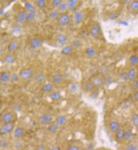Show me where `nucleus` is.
Listing matches in <instances>:
<instances>
[{
    "mask_svg": "<svg viewBox=\"0 0 138 150\" xmlns=\"http://www.w3.org/2000/svg\"><path fill=\"white\" fill-rule=\"evenodd\" d=\"M16 128V124L14 123H6L1 124L0 126V135L6 136L12 133Z\"/></svg>",
    "mask_w": 138,
    "mask_h": 150,
    "instance_id": "7ed1b4c3",
    "label": "nucleus"
},
{
    "mask_svg": "<svg viewBox=\"0 0 138 150\" xmlns=\"http://www.w3.org/2000/svg\"><path fill=\"white\" fill-rule=\"evenodd\" d=\"M130 63L133 65H136L138 64V56L136 55H133L130 56L129 58Z\"/></svg>",
    "mask_w": 138,
    "mask_h": 150,
    "instance_id": "c9c22d12",
    "label": "nucleus"
},
{
    "mask_svg": "<svg viewBox=\"0 0 138 150\" xmlns=\"http://www.w3.org/2000/svg\"><path fill=\"white\" fill-rule=\"evenodd\" d=\"M18 46H19L18 41L16 40L12 41L9 43V44L7 45V50L11 53H13L17 50V49L18 48Z\"/></svg>",
    "mask_w": 138,
    "mask_h": 150,
    "instance_id": "ddd939ff",
    "label": "nucleus"
},
{
    "mask_svg": "<svg viewBox=\"0 0 138 150\" xmlns=\"http://www.w3.org/2000/svg\"><path fill=\"white\" fill-rule=\"evenodd\" d=\"M34 70L31 68H23L18 73L20 79L22 81H29L34 77Z\"/></svg>",
    "mask_w": 138,
    "mask_h": 150,
    "instance_id": "f03ea898",
    "label": "nucleus"
},
{
    "mask_svg": "<svg viewBox=\"0 0 138 150\" xmlns=\"http://www.w3.org/2000/svg\"><path fill=\"white\" fill-rule=\"evenodd\" d=\"M124 133H125V130L122 128L119 129L116 133H115V138L117 140H121L124 139Z\"/></svg>",
    "mask_w": 138,
    "mask_h": 150,
    "instance_id": "393cba45",
    "label": "nucleus"
},
{
    "mask_svg": "<svg viewBox=\"0 0 138 150\" xmlns=\"http://www.w3.org/2000/svg\"><path fill=\"white\" fill-rule=\"evenodd\" d=\"M134 97L136 101L138 102V90L135 92V95H134Z\"/></svg>",
    "mask_w": 138,
    "mask_h": 150,
    "instance_id": "4d7b16f0",
    "label": "nucleus"
},
{
    "mask_svg": "<svg viewBox=\"0 0 138 150\" xmlns=\"http://www.w3.org/2000/svg\"><path fill=\"white\" fill-rule=\"evenodd\" d=\"M79 3L78 0H68L67 1V5L69 11H75L76 10V4Z\"/></svg>",
    "mask_w": 138,
    "mask_h": 150,
    "instance_id": "2eb2a0df",
    "label": "nucleus"
},
{
    "mask_svg": "<svg viewBox=\"0 0 138 150\" xmlns=\"http://www.w3.org/2000/svg\"><path fill=\"white\" fill-rule=\"evenodd\" d=\"M0 79L2 82H7L10 81V75L7 72L2 71L0 72Z\"/></svg>",
    "mask_w": 138,
    "mask_h": 150,
    "instance_id": "4be33fe9",
    "label": "nucleus"
},
{
    "mask_svg": "<svg viewBox=\"0 0 138 150\" xmlns=\"http://www.w3.org/2000/svg\"><path fill=\"white\" fill-rule=\"evenodd\" d=\"M130 10L133 12L138 11V1H133L130 4Z\"/></svg>",
    "mask_w": 138,
    "mask_h": 150,
    "instance_id": "72a5a7b5",
    "label": "nucleus"
},
{
    "mask_svg": "<svg viewBox=\"0 0 138 150\" xmlns=\"http://www.w3.org/2000/svg\"><path fill=\"white\" fill-rule=\"evenodd\" d=\"M67 41V36L64 34H59L57 38V43L60 45H64Z\"/></svg>",
    "mask_w": 138,
    "mask_h": 150,
    "instance_id": "aec40b11",
    "label": "nucleus"
},
{
    "mask_svg": "<svg viewBox=\"0 0 138 150\" xmlns=\"http://www.w3.org/2000/svg\"><path fill=\"white\" fill-rule=\"evenodd\" d=\"M1 82H2V81H1V79H0V84H1Z\"/></svg>",
    "mask_w": 138,
    "mask_h": 150,
    "instance_id": "bf43d9fd",
    "label": "nucleus"
},
{
    "mask_svg": "<svg viewBox=\"0 0 138 150\" xmlns=\"http://www.w3.org/2000/svg\"><path fill=\"white\" fill-rule=\"evenodd\" d=\"M67 122V119L66 116L61 115L58 116L57 118L55 119V123L58 126H63L66 125Z\"/></svg>",
    "mask_w": 138,
    "mask_h": 150,
    "instance_id": "f8f14e48",
    "label": "nucleus"
},
{
    "mask_svg": "<svg viewBox=\"0 0 138 150\" xmlns=\"http://www.w3.org/2000/svg\"><path fill=\"white\" fill-rule=\"evenodd\" d=\"M71 21L70 16L67 13H63L62 15H59L57 19V23L59 26H66Z\"/></svg>",
    "mask_w": 138,
    "mask_h": 150,
    "instance_id": "20e7f679",
    "label": "nucleus"
},
{
    "mask_svg": "<svg viewBox=\"0 0 138 150\" xmlns=\"http://www.w3.org/2000/svg\"><path fill=\"white\" fill-rule=\"evenodd\" d=\"M35 150H47V148L44 144H38L35 147Z\"/></svg>",
    "mask_w": 138,
    "mask_h": 150,
    "instance_id": "49530a36",
    "label": "nucleus"
},
{
    "mask_svg": "<svg viewBox=\"0 0 138 150\" xmlns=\"http://www.w3.org/2000/svg\"><path fill=\"white\" fill-rule=\"evenodd\" d=\"M27 12L26 11H21L18 13L16 15V21L18 24H24V22L27 21Z\"/></svg>",
    "mask_w": 138,
    "mask_h": 150,
    "instance_id": "1a4fd4ad",
    "label": "nucleus"
},
{
    "mask_svg": "<svg viewBox=\"0 0 138 150\" xmlns=\"http://www.w3.org/2000/svg\"><path fill=\"white\" fill-rule=\"evenodd\" d=\"M59 16V13L57 11H50L49 13V17L52 19V20H57Z\"/></svg>",
    "mask_w": 138,
    "mask_h": 150,
    "instance_id": "f704fd0d",
    "label": "nucleus"
},
{
    "mask_svg": "<svg viewBox=\"0 0 138 150\" xmlns=\"http://www.w3.org/2000/svg\"><path fill=\"white\" fill-rule=\"evenodd\" d=\"M132 122L133 125L136 127H138V114H135L133 116Z\"/></svg>",
    "mask_w": 138,
    "mask_h": 150,
    "instance_id": "37998d69",
    "label": "nucleus"
},
{
    "mask_svg": "<svg viewBox=\"0 0 138 150\" xmlns=\"http://www.w3.org/2000/svg\"><path fill=\"white\" fill-rule=\"evenodd\" d=\"M19 80H20V78L19 76H18V74L13 73L11 75H10V81H11L12 82H16Z\"/></svg>",
    "mask_w": 138,
    "mask_h": 150,
    "instance_id": "ea45409f",
    "label": "nucleus"
},
{
    "mask_svg": "<svg viewBox=\"0 0 138 150\" xmlns=\"http://www.w3.org/2000/svg\"><path fill=\"white\" fill-rule=\"evenodd\" d=\"M62 81V78L61 75L60 74H55L53 75V76L52 78V82L53 84L55 85H58V84H60Z\"/></svg>",
    "mask_w": 138,
    "mask_h": 150,
    "instance_id": "b1692460",
    "label": "nucleus"
},
{
    "mask_svg": "<svg viewBox=\"0 0 138 150\" xmlns=\"http://www.w3.org/2000/svg\"><path fill=\"white\" fill-rule=\"evenodd\" d=\"M59 126L55 123H51L47 126V131L50 133L55 134L58 131Z\"/></svg>",
    "mask_w": 138,
    "mask_h": 150,
    "instance_id": "412c9836",
    "label": "nucleus"
},
{
    "mask_svg": "<svg viewBox=\"0 0 138 150\" xmlns=\"http://www.w3.org/2000/svg\"><path fill=\"white\" fill-rule=\"evenodd\" d=\"M67 150H80V148L76 145H72V146L69 147Z\"/></svg>",
    "mask_w": 138,
    "mask_h": 150,
    "instance_id": "603ef678",
    "label": "nucleus"
},
{
    "mask_svg": "<svg viewBox=\"0 0 138 150\" xmlns=\"http://www.w3.org/2000/svg\"><path fill=\"white\" fill-rule=\"evenodd\" d=\"M43 42L42 39L38 37H34L30 41V47L33 49H38L43 45Z\"/></svg>",
    "mask_w": 138,
    "mask_h": 150,
    "instance_id": "423d86ee",
    "label": "nucleus"
},
{
    "mask_svg": "<svg viewBox=\"0 0 138 150\" xmlns=\"http://www.w3.org/2000/svg\"><path fill=\"white\" fill-rule=\"evenodd\" d=\"M53 89V85L51 84L48 83V84H45L44 85H43L41 87V90L44 93H49Z\"/></svg>",
    "mask_w": 138,
    "mask_h": 150,
    "instance_id": "cd10ccee",
    "label": "nucleus"
},
{
    "mask_svg": "<svg viewBox=\"0 0 138 150\" xmlns=\"http://www.w3.org/2000/svg\"><path fill=\"white\" fill-rule=\"evenodd\" d=\"M119 24L124 27H127L128 26V23L126 21H120L119 22Z\"/></svg>",
    "mask_w": 138,
    "mask_h": 150,
    "instance_id": "5fc2aeb1",
    "label": "nucleus"
},
{
    "mask_svg": "<svg viewBox=\"0 0 138 150\" xmlns=\"http://www.w3.org/2000/svg\"><path fill=\"white\" fill-rule=\"evenodd\" d=\"M4 62L8 64H13L16 62V59L12 54L9 53L5 55L4 58Z\"/></svg>",
    "mask_w": 138,
    "mask_h": 150,
    "instance_id": "dca6fc26",
    "label": "nucleus"
},
{
    "mask_svg": "<svg viewBox=\"0 0 138 150\" xmlns=\"http://www.w3.org/2000/svg\"><path fill=\"white\" fill-rule=\"evenodd\" d=\"M39 120L41 124L44 125H49V124L52 123L53 117L49 113H43L40 116Z\"/></svg>",
    "mask_w": 138,
    "mask_h": 150,
    "instance_id": "39448f33",
    "label": "nucleus"
},
{
    "mask_svg": "<svg viewBox=\"0 0 138 150\" xmlns=\"http://www.w3.org/2000/svg\"><path fill=\"white\" fill-rule=\"evenodd\" d=\"M17 119V113L11 110L4 112V113L2 114L1 118H0V122H1V124L14 123L16 122Z\"/></svg>",
    "mask_w": 138,
    "mask_h": 150,
    "instance_id": "f257e3e1",
    "label": "nucleus"
},
{
    "mask_svg": "<svg viewBox=\"0 0 138 150\" xmlns=\"http://www.w3.org/2000/svg\"><path fill=\"white\" fill-rule=\"evenodd\" d=\"M50 150H61V149L58 146H53L51 148H50Z\"/></svg>",
    "mask_w": 138,
    "mask_h": 150,
    "instance_id": "6e6d98bb",
    "label": "nucleus"
},
{
    "mask_svg": "<svg viewBox=\"0 0 138 150\" xmlns=\"http://www.w3.org/2000/svg\"><path fill=\"white\" fill-rule=\"evenodd\" d=\"M12 146L14 150H23L25 147V143L21 139H14L12 143Z\"/></svg>",
    "mask_w": 138,
    "mask_h": 150,
    "instance_id": "0eeeda50",
    "label": "nucleus"
},
{
    "mask_svg": "<svg viewBox=\"0 0 138 150\" xmlns=\"http://www.w3.org/2000/svg\"><path fill=\"white\" fill-rule=\"evenodd\" d=\"M68 10V7L67 3L65 2H63L59 5V6L57 9V11L59 13H64Z\"/></svg>",
    "mask_w": 138,
    "mask_h": 150,
    "instance_id": "2f4dec72",
    "label": "nucleus"
},
{
    "mask_svg": "<svg viewBox=\"0 0 138 150\" xmlns=\"http://www.w3.org/2000/svg\"><path fill=\"white\" fill-rule=\"evenodd\" d=\"M45 79V74L43 73H41L36 75V76L35 77L34 81L36 84H42L44 81Z\"/></svg>",
    "mask_w": 138,
    "mask_h": 150,
    "instance_id": "5701e85b",
    "label": "nucleus"
},
{
    "mask_svg": "<svg viewBox=\"0 0 138 150\" xmlns=\"http://www.w3.org/2000/svg\"><path fill=\"white\" fill-rule=\"evenodd\" d=\"M132 86L133 88H135L136 89H138V80H134L132 81Z\"/></svg>",
    "mask_w": 138,
    "mask_h": 150,
    "instance_id": "864d4df0",
    "label": "nucleus"
},
{
    "mask_svg": "<svg viewBox=\"0 0 138 150\" xmlns=\"http://www.w3.org/2000/svg\"><path fill=\"white\" fill-rule=\"evenodd\" d=\"M119 77H120V79L122 81H126L128 80V76H127V73L126 72H122L119 75Z\"/></svg>",
    "mask_w": 138,
    "mask_h": 150,
    "instance_id": "09e8293b",
    "label": "nucleus"
},
{
    "mask_svg": "<svg viewBox=\"0 0 138 150\" xmlns=\"http://www.w3.org/2000/svg\"><path fill=\"white\" fill-rule=\"evenodd\" d=\"M21 26L19 24H16L14 26H13L12 27V32L14 33V34H19L21 32Z\"/></svg>",
    "mask_w": 138,
    "mask_h": 150,
    "instance_id": "a18cd8bd",
    "label": "nucleus"
},
{
    "mask_svg": "<svg viewBox=\"0 0 138 150\" xmlns=\"http://www.w3.org/2000/svg\"><path fill=\"white\" fill-rule=\"evenodd\" d=\"M70 90L72 93H76L78 90V86L76 84L73 83L72 85L70 86Z\"/></svg>",
    "mask_w": 138,
    "mask_h": 150,
    "instance_id": "de8ad7c7",
    "label": "nucleus"
},
{
    "mask_svg": "<svg viewBox=\"0 0 138 150\" xmlns=\"http://www.w3.org/2000/svg\"><path fill=\"white\" fill-rule=\"evenodd\" d=\"M12 134L14 139H22L25 134V129L22 126H16Z\"/></svg>",
    "mask_w": 138,
    "mask_h": 150,
    "instance_id": "6e6552de",
    "label": "nucleus"
},
{
    "mask_svg": "<svg viewBox=\"0 0 138 150\" xmlns=\"http://www.w3.org/2000/svg\"><path fill=\"white\" fill-rule=\"evenodd\" d=\"M101 32V27L98 23H95L90 29V34L92 37L97 38Z\"/></svg>",
    "mask_w": 138,
    "mask_h": 150,
    "instance_id": "9d476101",
    "label": "nucleus"
},
{
    "mask_svg": "<svg viewBox=\"0 0 138 150\" xmlns=\"http://www.w3.org/2000/svg\"><path fill=\"white\" fill-rule=\"evenodd\" d=\"M62 3V0H53L52 1V7L53 9H58V7L59 6V5Z\"/></svg>",
    "mask_w": 138,
    "mask_h": 150,
    "instance_id": "4c0bfd02",
    "label": "nucleus"
},
{
    "mask_svg": "<svg viewBox=\"0 0 138 150\" xmlns=\"http://www.w3.org/2000/svg\"><path fill=\"white\" fill-rule=\"evenodd\" d=\"M109 129L113 133H116L120 129V124L117 121H112L109 124Z\"/></svg>",
    "mask_w": 138,
    "mask_h": 150,
    "instance_id": "f3484780",
    "label": "nucleus"
},
{
    "mask_svg": "<svg viewBox=\"0 0 138 150\" xmlns=\"http://www.w3.org/2000/svg\"><path fill=\"white\" fill-rule=\"evenodd\" d=\"M49 97L53 101H58L61 99L62 95L60 92L55 91L50 94Z\"/></svg>",
    "mask_w": 138,
    "mask_h": 150,
    "instance_id": "6ab92c4d",
    "label": "nucleus"
},
{
    "mask_svg": "<svg viewBox=\"0 0 138 150\" xmlns=\"http://www.w3.org/2000/svg\"><path fill=\"white\" fill-rule=\"evenodd\" d=\"M100 71H101V72H102V73H106V72H107V70L106 68L103 67V68H102L101 69Z\"/></svg>",
    "mask_w": 138,
    "mask_h": 150,
    "instance_id": "13d9d810",
    "label": "nucleus"
},
{
    "mask_svg": "<svg viewBox=\"0 0 138 150\" xmlns=\"http://www.w3.org/2000/svg\"><path fill=\"white\" fill-rule=\"evenodd\" d=\"M73 50V48L71 45H66L65 47H64L63 49L61 50V54L62 55L67 56L69 55Z\"/></svg>",
    "mask_w": 138,
    "mask_h": 150,
    "instance_id": "bb28decb",
    "label": "nucleus"
},
{
    "mask_svg": "<svg viewBox=\"0 0 138 150\" xmlns=\"http://www.w3.org/2000/svg\"><path fill=\"white\" fill-rule=\"evenodd\" d=\"M133 136V133L131 130H128L126 131H125V133H124V139L126 140V141H128V140H130Z\"/></svg>",
    "mask_w": 138,
    "mask_h": 150,
    "instance_id": "7c9ffc66",
    "label": "nucleus"
},
{
    "mask_svg": "<svg viewBox=\"0 0 138 150\" xmlns=\"http://www.w3.org/2000/svg\"><path fill=\"white\" fill-rule=\"evenodd\" d=\"M104 81L106 82V84H107L108 86L112 85V84L113 83V80L112 78L110 77V76H108V77H107L106 78H105V80Z\"/></svg>",
    "mask_w": 138,
    "mask_h": 150,
    "instance_id": "3c124183",
    "label": "nucleus"
},
{
    "mask_svg": "<svg viewBox=\"0 0 138 150\" xmlns=\"http://www.w3.org/2000/svg\"><path fill=\"white\" fill-rule=\"evenodd\" d=\"M83 13H82V12H76L74 14V21L75 24H80V23L82 21V20H83Z\"/></svg>",
    "mask_w": 138,
    "mask_h": 150,
    "instance_id": "a211bd4d",
    "label": "nucleus"
},
{
    "mask_svg": "<svg viewBox=\"0 0 138 150\" xmlns=\"http://www.w3.org/2000/svg\"><path fill=\"white\" fill-rule=\"evenodd\" d=\"M95 87H94L93 84L91 83V82H87L85 86V89L87 93H91L95 90Z\"/></svg>",
    "mask_w": 138,
    "mask_h": 150,
    "instance_id": "473e14b6",
    "label": "nucleus"
},
{
    "mask_svg": "<svg viewBox=\"0 0 138 150\" xmlns=\"http://www.w3.org/2000/svg\"><path fill=\"white\" fill-rule=\"evenodd\" d=\"M36 17V12H27V21H33Z\"/></svg>",
    "mask_w": 138,
    "mask_h": 150,
    "instance_id": "e433bc0d",
    "label": "nucleus"
},
{
    "mask_svg": "<svg viewBox=\"0 0 138 150\" xmlns=\"http://www.w3.org/2000/svg\"><path fill=\"white\" fill-rule=\"evenodd\" d=\"M85 54L87 56H88L89 57H93L96 54V50L93 47H88L85 49Z\"/></svg>",
    "mask_w": 138,
    "mask_h": 150,
    "instance_id": "c85d7f7f",
    "label": "nucleus"
},
{
    "mask_svg": "<svg viewBox=\"0 0 138 150\" xmlns=\"http://www.w3.org/2000/svg\"><path fill=\"white\" fill-rule=\"evenodd\" d=\"M46 1L45 0H38L36 1V4H37V6L40 8V9H44L46 6Z\"/></svg>",
    "mask_w": 138,
    "mask_h": 150,
    "instance_id": "79ce46f5",
    "label": "nucleus"
},
{
    "mask_svg": "<svg viewBox=\"0 0 138 150\" xmlns=\"http://www.w3.org/2000/svg\"><path fill=\"white\" fill-rule=\"evenodd\" d=\"M125 150H138V144H128L126 147Z\"/></svg>",
    "mask_w": 138,
    "mask_h": 150,
    "instance_id": "a19ab883",
    "label": "nucleus"
},
{
    "mask_svg": "<svg viewBox=\"0 0 138 150\" xmlns=\"http://www.w3.org/2000/svg\"><path fill=\"white\" fill-rule=\"evenodd\" d=\"M11 143L6 138L0 139V149L2 150H5L9 148L11 146Z\"/></svg>",
    "mask_w": 138,
    "mask_h": 150,
    "instance_id": "4468645a",
    "label": "nucleus"
},
{
    "mask_svg": "<svg viewBox=\"0 0 138 150\" xmlns=\"http://www.w3.org/2000/svg\"><path fill=\"white\" fill-rule=\"evenodd\" d=\"M91 83L93 84V86L95 88H99L102 87L105 84V81L104 79L99 76L95 77L93 78V79L91 80Z\"/></svg>",
    "mask_w": 138,
    "mask_h": 150,
    "instance_id": "9b49d317",
    "label": "nucleus"
},
{
    "mask_svg": "<svg viewBox=\"0 0 138 150\" xmlns=\"http://www.w3.org/2000/svg\"><path fill=\"white\" fill-rule=\"evenodd\" d=\"M24 8L26 9V11H27V12L35 11V6L29 2L26 1L24 3Z\"/></svg>",
    "mask_w": 138,
    "mask_h": 150,
    "instance_id": "c756f323",
    "label": "nucleus"
},
{
    "mask_svg": "<svg viewBox=\"0 0 138 150\" xmlns=\"http://www.w3.org/2000/svg\"><path fill=\"white\" fill-rule=\"evenodd\" d=\"M21 106L20 104H15L13 106V108L12 110L15 111L16 113H17L18 111H21Z\"/></svg>",
    "mask_w": 138,
    "mask_h": 150,
    "instance_id": "8fccbe9b",
    "label": "nucleus"
},
{
    "mask_svg": "<svg viewBox=\"0 0 138 150\" xmlns=\"http://www.w3.org/2000/svg\"><path fill=\"white\" fill-rule=\"evenodd\" d=\"M72 46L73 47H75L76 49H78V48H80L81 45V42L78 40V39H76V40H74L73 42H72Z\"/></svg>",
    "mask_w": 138,
    "mask_h": 150,
    "instance_id": "c03bdc74",
    "label": "nucleus"
},
{
    "mask_svg": "<svg viewBox=\"0 0 138 150\" xmlns=\"http://www.w3.org/2000/svg\"><path fill=\"white\" fill-rule=\"evenodd\" d=\"M136 71L135 68H131L129 70V71L127 73V76H128V80L129 81H133L136 77Z\"/></svg>",
    "mask_w": 138,
    "mask_h": 150,
    "instance_id": "a878e982",
    "label": "nucleus"
},
{
    "mask_svg": "<svg viewBox=\"0 0 138 150\" xmlns=\"http://www.w3.org/2000/svg\"><path fill=\"white\" fill-rule=\"evenodd\" d=\"M99 94V91L98 90H94L93 91L90 93V97L91 99L95 100L98 97Z\"/></svg>",
    "mask_w": 138,
    "mask_h": 150,
    "instance_id": "58836bf2",
    "label": "nucleus"
}]
</instances>
